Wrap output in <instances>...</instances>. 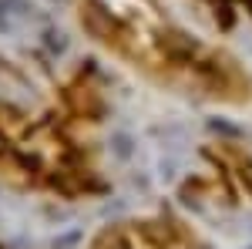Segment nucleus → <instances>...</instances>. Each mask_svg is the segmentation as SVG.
Returning a JSON list of instances; mask_svg holds the SVG:
<instances>
[{"label":"nucleus","mask_w":252,"mask_h":249,"mask_svg":"<svg viewBox=\"0 0 252 249\" xmlns=\"http://www.w3.org/2000/svg\"><path fill=\"white\" fill-rule=\"evenodd\" d=\"M111 145H115V155H118V158H128V155H131V138H128L125 132H118L115 138H111Z\"/></svg>","instance_id":"obj_1"},{"label":"nucleus","mask_w":252,"mask_h":249,"mask_svg":"<svg viewBox=\"0 0 252 249\" xmlns=\"http://www.w3.org/2000/svg\"><path fill=\"white\" fill-rule=\"evenodd\" d=\"M47 47H51V51H64V47H67V40H64V34H58V31H47Z\"/></svg>","instance_id":"obj_2"},{"label":"nucleus","mask_w":252,"mask_h":249,"mask_svg":"<svg viewBox=\"0 0 252 249\" xmlns=\"http://www.w3.org/2000/svg\"><path fill=\"white\" fill-rule=\"evenodd\" d=\"M212 132H222V135H239V128L225 125V121H212Z\"/></svg>","instance_id":"obj_3"}]
</instances>
